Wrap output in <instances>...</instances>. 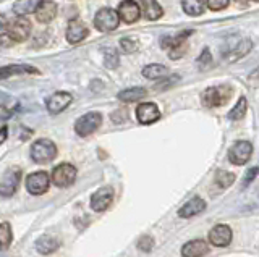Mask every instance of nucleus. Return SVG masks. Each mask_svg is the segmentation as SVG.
Here are the masks:
<instances>
[{
	"label": "nucleus",
	"mask_w": 259,
	"mask_h": 257,
	"mask_svg": "<svg viewBox=\"0 0 259 257\" xmlns=\"http://www.w3.org/2000/svg\"><path fill=\"white\" fill-rule=\"evenodd\" d=\"M29 156L32 159V162H36L39 165L49 164L57 157V146L54 141L47 139V138L37 139L31 144Z\"/></svg>",
	"instance_id": "f257e3e1"
},
{
	"label": "nucleus",
	"mask_w": 259,
	"mask_h": 257,
	"mask_svg": "<svg viewBox=\"0 0 259 257\" xmlns=\"http://www.w3.org/2000/svg\"><path fill=\"white\" fill-rule=\"evenodd\" d=\"M233 94V89L227 84H221V86H214V87H207V89L202 92L201 95V102L204 107H222L227 102L230 100Z\"/></svg>",
	"instance_id": "f03ea898"
},
{
	"label": "nucleus",
	"mask_w": 259,
	"mask_h": 257,
	"mask_svg": "<svg viewBox=\"0 0 259 257\" xmlns=\"http://www.w3.org/2000/svg\"><path fill=\"white\" fill-rule=\"evenodd\" d=\"M193 31H182L177 36H167L160 41V45L164 49L168 50V57L172 60L182 59L186 54V49H188V37L191 36Z\"/></svg>",
	"instance_id": "7ed1b4c3"
},
{
	"label": "nucleus",
	"mask_w": 259,
	"mask_h": 257,
	"mask_svg": "<svg viewBox=\"0 0 259 257\" xmlns=\"http://www.w3.org/2000/svg\"><path fill=\"white\" fill-rule=\"evenodd\" d=\"M76 176H78L76 167L68 162H63V164H59L52 170L51 181L57 188H68L76 181Z\"/></svg>",
	"instance_id": "20e7f679"
},
{
	"label": "nucleus",
	"mask_w": 259,
	"mask_h": 257,
	"mask_svg": "<svg viewBox=\"0 0 259 257\" xmlns=\"http://www.w3.org/2000/svg\"><path fill=\"white\" fill-rule=\"evenodd\" d=\"M102 125V115L99 112H88V114L81 115L76 122H75V131L81 138H86V136H91L96 133Z\"/></svg>",
	"instance_id": "39448f33"
},
{
	"label": "nucleus",
	"mask_w": 259,
	"mask_h": 257,
	"mask_svg": "<svg viewBox=\"0 0 259 257\" xmlns=\"http://www.w3.org/2000/svg\"><path fill=\"white\" fill-rule=\"evenodd\" d=\"M4 34H7L13 42H24L31 34V23L26 18L10 20L7 21Z\"/></svg>",
	"instance_id": "423d86ee"
},
{
	"label": "nucleus",
	"mask_w": 259,
	"mask_h": 257,
	"mask_svg": "<svg viewBox=\"0 0 259 257\" xmlns=\"http://www.w3.org/2000/svg\"><path fill=\"white\" fill-rule=\"evenodd\" d=\"M21 183V170L18 167H10L0 178V196L12 197Z\"/></svg>",
	"instance_id": "0eeeda50"
},
{
	"label": "nucleus",
	"mask_w": 259,
	"mask_h": 257,
	"mask_svg": "<svg viewBox=\"0 0 259 257\" xmlns=\"http://www.w3.org/2000/svg\"><path fill=\"white\" fill-rule=\"evenodd\" d=\"M51 176L46 172H34L26 176V191L31 196H42L51 188Z\"/></svg>",
	"instance_id": "6e6552de"
},
{
	"label": "nucleus",
	"mask_w": 259,
	"mask_h": 257,
	"mask_svg": "<svg viewBox=\"0 0 259 257\" xmlns=\"http://www.w3.org/2000/svg\"><path fill=\"white\" fill-rule=\"evenodd\" d=\"M118 25H120L118 12H115L113 9H101L94 17V26L101 33H110V31L117 29Z\"/></svg>",
	"instance_id": "1a4fd4ad"
},
{
	"label": "nucleus",
	"mask_w": 259,
	"mask_h": 257,
	"mask_svg": "<svg viewBox=\"0 0 259 257\" xmlns=\"http://www.w3.org/2000/svg\"><path fill=\"white\" fill-rule=\"evenodd\" d=\"M71 102H73V95L70 92L59 91L49 95V99L46 100V109L51 115H59L70 107Z\"/></svg>",
	"instance_id": "9d476101"
},
{
	"label": "nucleus",
	"mask_w": 259,
	"mask_h": 257,
	"mask_svg": "<svg viewBox=\"0 0 259 257\" xmlns=\"http://www.w3.org/2000/svg\"><path fill=\"white\" fill-rule=\"evenodd\" d=\"M253 154V144L248 141H237L229 150V160L233 165H245Z\"/></svg>",
	"instance_id": "9b49d317"
},
{
	"label": "nucleus",
	"mask_w": 259,
	"mask_h": 257,
	"mask_svg": "<svg viewBox=\"0 0 259 257\" xmlns=\"http://www.w3.org/2000/svg\"><path fill=\"white\" fill-rule=\"evenodd\" d=\"M113 196H115V192H113L112 186H102V188H99L91 196V209H93L94 212L107 211V209L110 207V204L113 202Z\"/></svg>",
	"instance_id": "f8f14e48"
},
{
	"label": "nucleus",
	"mask_w": 259,
	"mask_h": 257,
	"mask_svg": "<svg viewBox=\"0 0 259 257\" xmlns=\"http://www.w3.org/2000/svg\"><path fill=\"white\" fill-rule=\"evenodd\" d=\"M136 118L141 125H151L154 122H157L160 118V110L156 104L152 102H144L140 104L136 109Z\"/></svg>",
	"instance_id": "ddd939ff"
},
{
	"label": "nucleus",
	"mask_w": 259,
	"mask_h": 257,
	"mask_svg": "<svg viewBox=\"0 0 259 257\" xmlns=\"http://www.w3.org/2000/svg\"><path fill=\"white\" fill-rule=\"evenodd\" d=\"M232 241V230L229 225H215V227L209 231V243L215 247H225L229 246Z\"/></svg>",
	"instance_id": "4468645a"
},
{
	"label": "nucleus",
	"mask_w": 259,
	"mask_h": 257,
	"mask_svg": "<svg viewBox=\"0 0 259 257\" xmlns=\"http://www.w3.org/2000/svg\"><path fill=\"white\" fill-rule=\"evenodd\" d=\"M118 17L121 21L128 23V25H132V23H136L141 17V9L140 5L133 0H123L120 5H118Z\"/></svg>",
	"instance_id": "2eb2a0df"
},
{
	"label": "nucleus",
	"mask_w": 259,
	"mask_h": 257,
	"mask_svg": "<svg viewBox=\"0 0 259 257\" xmlns=\"http://www.w3.org/2000/svg\"><path fill=\"white\" fill-rule=\"evenodd\" d=\"M89 34V29L81 20H71L67 28V41L70 44H79Z\"/></svg>",
	"instance_id": "dca6fc26"
},
{
	"label": "nucleus",
	"mask_w": 259,
	"mask_h": 257,
	"mask_svg": "<svg viewBox=\"0 0 259 257\" xmlns=\"http://www.w3.org/2000/svg\"><path fill=\"white\" fill-rule=\"evenodd\" d=\"M34 15L39 23L47 25V23H51L57 17V4L52 2V0H40Z\"/></svg>",
	"instance_id": "f3484780"
},
{
	"label": "nucleus",
	"mask_w": 259,
	"mask_h": 257,
	"mask_svg": "<svg viewBox=\"0 0 259 257\" xmlns=\"http://www.w3.org/2000/svg\"><path fill=\"white\" fill-rule=\"evenodd\" d=\"M251 49H253V42H251L249 39H240L237 44L232 45L230 49L225 52L224 59L227 62H237L241 57H245Z\"/></svg>",
	"instance_id": "a211bd4d"
},
{
	"label": "nucleus",
	"mask_w": 259,
	"mask_h": 257,
	"mask_svg": "<svg viewBox=\"0 0 259 257\" xmlns=\"http://www.w3.org/2000/svg\"><path fill=\"white\" fill-rule=\"evenodd\" d=\"M21 75H39V70L31 65H7L0 68V79H8L12 76H21Z\"/></svg>",
	"instance_id": "6ab92c4d"
},
{
	"label": "nucleus",
	"mask_w": 259,
	"mask_h": 257,
	"mask_svg": "<svg viewBox=\"0 0 259 257\" xmlns=\"http://www.w3.org/2000/svg\"><path fill=\"white\" fill-rule=\"evenodd\" d=\"M36 251L42 255H51L54 254L57 249L60 247V239H57L55 236L51 235H42L36 239Z\"/></svg>",
	"instance_id": "aec40b11"
},
{
	"label": "nucleus",
	"mask_w": 259,
	"mask_h": 257,
	"mask_svg": "<svg viewBox=\"0 0 259 257\" xmlns=\"http://www.w3.org/2000/svg\"><path fill=\"white\" fill-rule=\"evenodd\" d=\"M204 209H206V202L201 197L196 196V197L190 199L188 202L182 205V209L178 211V215H180L182 219H191V217L201 214Z\"/></svg>",
	"instance_id": "412c9836"
},
{
	"label": "nucleus",
	"mask_w": 259,
	"mask_h": 257,
	"mask_svg": "<svg viewBox=\"0 0 259 257\" xmlns=\"http://www.w3.org/2000/svg\"><path fill=\"white\" fill-rule=\"evenodd\" d=\"M207 252H209V247L204 239H193L182 247L183 257H202Z\"/></svg>",
	"instance_id": "4be33fe9"
},
{
	"label": "nucleus",
	"mask_w": 259,
	"mask_h": 257,
	"mask_svg": "<svg viewBox=\"0 0 259 257\" xmlns=\"http://www.w3.org/2000/svg\"><path fill=\"white\" fill-rule=\"evenodd\" d=\"M141 2V7H143V13L144 17L151 20V21H156L159 20L162 15H164V10H162V7L159 5L157 0H140Z\"/></svg>",
	"instance_id": "5701e85b"
},
{
	"label": "nucleus",
	"mask_w": 259,
	"mask_h": 257,
	"mask_svg": "<svg viewBox=\"0 0 259 257\" xmlns=\"http://www.w3.org/2000/svg\"><path fill=\"white\" fill-rule=\"evenodd\" d=\"M146 95H148V91L144 89V87H128V89H123V91H120L117 97L121 100V102H138V100H141L144 99Z\"/></svg>",
	"instance_id": "b1692460"
},
{
	"label": "nucleus",
	"mask_w": 259,
	"mask_h": 257,
	"mask_svg": "<svg viewBox=\"0 0 259 257\" xmlns=\"http://www.w3.org/2000/svg\"><path fill=\"white\" fill-rule=\"evenodd\" d=\"M40 0H16V4L13 5V12L16 17L24 18L29 13H34Z\"/></svg>",
	"instance_id": "393cba45"
},
{
	"label": "nucleus",
	"mask_w": 259,
	"mask_h": 257,
	"mask_svg": "<svg viewBox=\"0 0 259 257\" xmlns=\"http://www.w3.org/2000/svg\"><path fill=\"white\" fill-rule=\"evenodd\" d=\"M182 7L190 17H199L206 9V0H182Z\"/></svg>",
	"instance_id": "a878e982"
},
{
	"label": "nucleus",
	"mask_w": 259,
	"mask_h": 257,
	"mask_svg": "<svg viewBox=\"0 0 259 257\" xmlns=\"http://www.w3.org/2000/svg\"><path fill=\"white\" fill-rule=\"evenodd\" d=\"M167 73H168L167 67L159 65V63H151V65L143 68V76L148 78V79H160V78H165Z\"/></svg>",
	"instance_id": "bb28decb"
},
{
	"label": "nucleus",
	"mask_w": 259,
	"mask_h": 257,
	"mask_svg": "<svg viewBox=\"0 0 259 257\" xmlns=\"http://www.w3.org/2000/svg\"><path fill=\"white\" fill-rule=\"evenodd\" d=\"M13 241V233H12V227L8 222H2L0 223V249H8Z\"/></svg>",
	"instance_id": "cd10ccee"
},
{
	"label": "nucleus",
	"mask_w": 259,
	"mask_h": 257,
	"mask_svg": "<svg viewBox=\"0 0 259 257\" xmlns=\"http://www.w3.org/2000/svg\"><path fill=\"white\" fill-rule=\"evenodd\" d=\"M246 109H248V102L245 97H240L238 102H237V106H235L230 112H229V118L230 120H241L243 117H245L246 114Z\"/></svg>",
	"instance_id": "c85d7f7f"
},
{
	"label": "nucleus",
	"mask_w": 259,
	"mask_h": 257,
	"mask_svg": "<svg viewBox=\"0 0 259 257\" xmlns=\"http://www.w3.org/2000/svg\"><path fill=\"white\" fill-rule=\"evenodd\" d=\"M120 63V57L118 52L115 49H105L104 52V65L107 67L109 70H115Z\"/></svg>",
	"instance_id": "c756f323"
},
{
	"label": "nucleus",
	"mask_w": 259,
	"mask_h": 257,
	"mask_svg": "<svg viewBox=\"0 0 259 257\" xmlns=\"http://www.w3.org/2000/svg\"><path fill=\"white\" fill-rule=\"evenodd\" d=\"M196 63H198L199 70H207V68L212 67V55H210L209 49H204V50L201 52V55L198 57Z\"/></svg>",
	"instance_id": "7c9ffc66"
},
{
	"label": "nucleus",
	"mask_w": 259,
	"mask_h": 257,
	"mask_svg": "<svg viewBox=\"0 0 259 257\" xmlns=\"http://www.w3.org/2000/svg\"><path fill=\"white\" fill-rule=\"evenodd\" d=\"M215 181L221 184L222 188H227V186H230V184L235 181V175L233 173H227V172H219Z\"/></svg>",
	"instance_id": "2f4dec72"
},
{
	"label": "nucleus",
	"mask_w": 259,
	"mask_h": 257,
	"mask_svg": "<svg viewBox=\"0 0 259 257\" xmlns=\"http://www.w3.org/2000/svg\"><path fill=\"white\" fill-rule=\"evenodd\" d=\"M138 247H140L143 252H149V251H152V247H154V239L149 235H144V236H141L140 239H138Z\"/></svg>",
	"instance_id": "473e14b6"
},
{
	"label": "nucleus",
	"mask_w": 259,
	"mask_h": 257,
	"mask_svg": "<svg viewBox=\"0 0 259 257\" xmlns=\"http://www.w3.org/2000/svg\"><path fill=\"white\" fill-rule=\"evenodd\" d=\"M120 47H121V50L126 52V54H132L138 49V44L133 41V39H128V37H123V39H120Z\"/></svg>",
	"instance_id": "72a5a7b5"
},
{
	"label": "nucleus",
	"mask_w": 259,
	"mask_h": 257,
	"mask_svg": "<svg viewBox=\"0 0 259 257\" xmlns=\"http://www.w3.org/2000/svg\"><path fill=\"white\" fill-rule=\"evenodd\" d=\"M206 5L212 12H219V10L227 9V5H229V0H206Z\"/></svg>",
	"instance_id": "f704fd0d"
},
{
	"label": "nucleus",
	"mask_w": 259,
	"mask_h": 257,
	"mask_svg": "<svg viewBox=\"0 0 259 257\" xmlns=\"http://www.w3.org/2000/svg\"><path fill=\"white\" fill-rule=\"evenodd\" d=\"M248 84L251 87H259V67L248 76Z\"/></svg>",
	"instance_id": "c9c22d12"
},
{
	"label": "nucleus",
	"mask_w": 259,
	"mask_h": 257,
	"mask_svg": "<svg viewBox=\"0 0 259 257\" xmlns=\"http://www.w3.org/2000/svg\"><path fill=\"white\" fill-rule=\"evenodd\" d=\"M257 172H259V168H257V167L249 168L248 173H246V176H245V181H243V183H245V186H248V184L256 178V176H257Z\"/></svg>",
	"instance_id": "e433bc0d"
},
{
	"label": "nucleus",
	"mask_w": 259,
	"mask_h": 257,
	"mask_svg": "<svg viewBox=\"0 0 259 257\" xmlns=\"http://www.w3.org/2000/svg\"><path fill=\"white\" fill-rule=\"evenodd\" d=\"M13 44L15 42L7 34H4V33L0 34V50H2V49H8V47H12Z\"/></svg>",
	"instance_id": "4c0bfd02"
},
{
	"label": "nucleus",
	"mask_w": 259,
	"mask_h": 257,
	"mask_svg": "<svg viewBox=\"0 0 259 257\" xmlns=\"http://www.w3.org/2000/svg\"><path fill=\"white\" fill-rule=\"evenodd\" d=\"M125 118H126V112L125 110H117V112H113V114H112V120L115 123L125 122Z\"/></svg>",
	"instance_id": "58836bf2"
},
{
	"label": "nucleus",
	"mask_w": 259,
	"mask_h": 257,
	"mask_svg": "<svg viewBox=\"0 0 259 257\" xmlns=\"http://www.w3.org/2000/svg\"><path fill=\"white\" fill-rule=\"evenodd\" d=\"M175 81H178V76H172V78H168L165 83H160V84H157V86H156V89H157V91H160V89H167V87H168L170 84H174Z\"/></svg>",
	"instance_id": "ea45409f"
},
{
	"label": "nucleus",
	"mask_w": 259,
	"mask_h": 257,
	"mask_svg": "<svg viewBox=\"0 0 259 257\" xmlns=\"http://www.w3.org/2000/svg\"><path fill=\"white\" fill-rule=\"evenodd\" d=\"M7 138H8V126L4 125L2 128H0V146L7 141Z\"/></svg>",
	"instance_id": "a19ab883"
},
{
	"label": "nucleus",
	"mask_w": 259,
	"mask_h": 257,
	"mask_svg": "<svg viewBox=\"0 0 259 257\" xmlns=\"http://www.w3.org/2000/svg\"><path fill=\"white\" fill-rule=\"evenodd\" d=\"M13 109H7V107H0V118H8L12 117Z\"/></svg>",
	"instance_id": "79ce46f5"
},
{
	"label": "nucleus",
	"mask_w": 259,
	"mask_h": 257,
	"mask_svg": "<svg viewBox=\"0 0 259 257\" xmlns=\"http://www.w3.org/2000/svg\"><path fill=\"white\" fill-rule=\"evenodd\" d=\"M5 26H7V18H5V15H4V13H0V34L4 33Z\"/></svg>",
	"instance_id": "37998d69"
},
{
	"label": "nucleus",
	"mask_w": 259,
	"mask_h": 257,
	"mask_svg": "<svg viewBox=\"0 0 259 257\" xmlns=\"http://www.w3.org/2000/svg\"><path fill=\"white\" fill-rule=\"evenodd\" d=\"M5 100H10V97L0 92V107H7V106H5Z\"/></svg>",
	"instance_id": "c03bdc74"
},
{
	"label": "nucleus",
	"mask_w": 259,
	"mask_h": 257,
	"mask_svg": "<svg viewBox=\"0 0 259 257\" xmlns=\"http://www.w3.org/2000/svg\"><path fill=\"white\" fill-rule=\"evenodd\" d=\"M235 2H238V4H246V2H249V0H235Z\"/></svg>",
	"instance_id": "a18cd8bd"
},
{
	"label": "nucleus",
	"mask_w": 259,
	"mask_h": 257,
	"mask_svg": "<svg viewBox=\"0 0 259 257\" xmlns=\"http://www.w3.org/2000/svg\"><path fill=\"white\" fill-rule=\"evenodd\" d=\"M256 2H259V0H256Z\"/></svg>",
	"instance_id": "49530a36"
}]
</instances>
